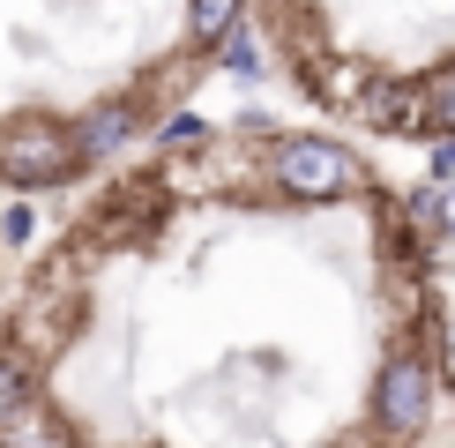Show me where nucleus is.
<instances>
[{
  "label": "nucleus",
  "instance_id": "5",
  "mask_svg": "<svg viewBox=\"0 0 455 448\" xmlns=\"http://www.w3.org/2000/svg\"><path fill=\"white\" fill-rule=\"evenodd\" d=\"M187 30L210 45V37H224V30H239V0H195L187 8Z\"/></svg>",
  "mask_w": 455,
  "mask_h": 448
},
{
  "label": "nucleus",
  "instance_id": "3",
  "mask_svg": "<svg viewBox=\"0 0 455 448\" xmlns=\"http://www.w3.org/2000/svg\"><path fill=\"white\" fill-rule=\"evenodd\" d=\"M426 404H433L426 359H388V373H381V426H388L395 441H411L426 426Z\"/></svg>",
  "mask_w": 455,
  "mask_h": 448
},
{
  "label": "nucleus",
  "instance_id": "2",
  "mask_svg": "<svg viewBox=\"0 0 455 448\" xmlns=\"http://www.w3.org/2000/svg\"><path fill=\"white\" fill-rule=\"evenodd\" d=\"M75 157H83V149H75L68 135L30 127V135H8V142H0V180H15V187H30V180H68Z\"/></svg>",
  "mask_w": 455,
  "mask_h": 448
},
{
  "label": "nucleus",
  "instance_id": "7",
  "mask_svg": "<svg viewBox=\"0 0 455 448\" xmlns=\"http://www.w3.org/2000/svg\"><path fill=\"white\" fill-rule=\"evenodd\" d=\"M441 217H448V224H455V195H448V202H441Z\"/></svg>",
  "mask_w": 455,
  "mask_h": 448
},
{
  "label": "nucleus",
  "instance_id": "1",
  "mask_svg": "<svg viewBox=\"0 0 455 448\" xmlns=\"http://www.w3.org/2000/svg\"><path fill=\"white\" fill-rule=\"evenodd\" d=\"M276 187L299 195V202H329V195H344V187H358V164L336 142H321V135H291L276 149Z\"/></svg>",
  "mask_w": 455,
  "mask_h": 448
},
{
  "label": "nucleus",
  "instance_id": "6",
  "mask_svg": "<svg viewBox=\"0 0 455 448\" xmlns=\"http://www.w3.org/2000/svg\"><path fill=\"white\" fill-rule=\"evenodd\" d=\"M164 142H172V149H195V142H202V120H187V112H180V120H164Z\"/></svg>",
  "mask_w": 455,
  "mask_h": 448
},
{
  "label": "nucleus",
  "instance_id": "4",
  "mask_svg": "<svg viewBox=\"0 0 455 448\" xmlns=\"http://www.w3.org/2000/svg\"><path fill=\"white\" fill-rule=\"evenodd\" d=\"M127 135H135V105H105V112L83 120V149H90V157H112Z\"/></svg>",
  "mask_w": 455,
  "mask_h": 448
}]
</instances>
